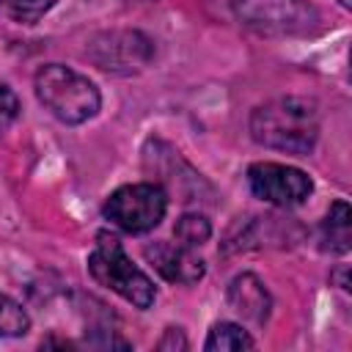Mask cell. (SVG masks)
<instances>
[{"label": "cell", "instance_id": "cell-1", "mask_svg": "<svg viewBox=\"0 0 352 352\" xmlns=\"http://www.w3.org/2000/svg\"><path fill=\"white\" fill-rule=\"evenodd\" d=\"M248 129L250 138L264 148L308 157L319 140V107L308 96H275L253 107Z\"/></svg>", "mask_w": 352, "mask_h": 352}, {"label": "cell", "instance_id": "cell-2", "mask_svg": "<svg viewBox=\"0 0 352 352\" xmlns=\"http://www.w3.org/2000/svg\"><path fill=\"white\" fill-rule=\"evenodd\" d=\"M33 88L38 102L66 126L91 121L102 107L99 88L85 74L63 63H44L33 77Z\"/></svg>", "mask_w": 352, "mask_h": 352}, {"label": "cell", "instance_id": "cell-3", "mask_svg": "<svg viewBox=\"0 0 352 352\" xmlns=\"http://www.w3.org/2000/svg\"><path fill=\"white\" fill-rule=\"evenodd\" d=\"M88 272L99 286L110 289L113 294H118L138 311L151 308L157 300L154 280L126 256L121 239L110 231L96 234L94 250L88 253Z\"/></svg>", "mask_w": 352, "mask_h": 352}, {"label": "cell", "instance_id": "cell-4", "mask_svg": "<svg viewBox=\"0 0 352 352\" xmlns=\"http://www.w3.org/2000/svg\"><path fill=\"white\" fill-rule=\"evenodd\" d=\"M234 19L267 38L311 36L322 25V14L311 0H231Z\"/></svg>", "mask_w": 352, "mask_h": 352}, {"label": "cell", "instance_id": "cell-5", "mask_svg": "<svg viewBox=\"0 0 352 352\" xmlns=\"http://www.w3.org/2000/svg\"><path fill=\"white\" fill-rule=\"evenodd\" d=\"M168 212V190L160 182H132L116 187L102 214L110 220V226L126 231V234H148L154 231Z\"/></svg>", "mask_w": 352, "mask_h": 352}, {"label": "cell", "instance_id": "cell-6", "mask_svg": "<svg viewBox=\"0 0 352 352\" xmlns=\"http://www.w3.org/2000/svg\"><path fill=\"white\" fill-rule=\"evenodd\" d=\"M248 187L258 201L278 209H292L311 198L314 179L286 162H253L248 168Z\"/></svg>", "mask_w": 352, "mask_h": 352}, {"label": "cell", "instance_id": "cell-7", "mask_svg": "<svg viewBox=\"0 0 352 352\" xmlns=\"http://www.w3.org/2000/svg\"><path fill=\"white\" fill-rule=\"evenodd\" d=\"M88 58L113 74H132L154 58V41L140 30H110L88 44Z\"/></svg>", "mask_w": 352, "mask_h": 352}, {"label": "cell", "instance_id": "cell-8", "mask_svg": "<svg viewBox=\"0 0 352 352\" xmlns=\"http://www.w3.org/2000/svg\"><path fill=\"white\" fill-rule=\"evenodd\" d=\"M146 261L170 283H182V286H192L206 275V264L204 258L195 253V248H187L182 242H151L143 248Z\"/></svg>", "mask_w": 352, "mask_h": 352}, {"label": "cell", "instance_id": "cell-9", "mask_svg": "<svg viewBox=\"0 0 352 352\" xmlns=\"http://www.w3.org/2000/svg\"><path fill=\"white\" fill-rule=\"evenodd\" d=\"M226 300L228 305L248 322L253 324H264L270 319L272 311V297L264 286V280L253 272H239L231 278L228 289H226Z\"/></svg>", "mask_w": 352, "mask_h": 352}, {"label": "cell", "instance_id": "cell-10", "mask_svg": "<svg viewBox=\"0 0 352 352\" xmlns=\"http://www.w3.org/2000/svg\"><path fill=\"white\" fill-rule=\"evenodd\" d=\"M319 242L324 253H338L344 256L352 242V214L346 201H333L327 214L322 217L319 226Z\"/></svg>", "mask_w": 352, "mask_h": 352}, {"label": "cell", "instance_id": "cell-11", "mask_svg": "<svg viewBox=\"0 0 352 352\" xmlns=\"http://www.w3.org/2000/svg\"><path fill=\"white\" fill-rule=\"evenodd\" d=\"M253 346H256L253 336L236 322H214L204 341L206 352H236V349H253Z\"/></svg>", "mask_w": 352, "mask_h": 352}, {"label": "cell", "instance_id": "cell-12", "mask_svg": "<svg viewBox=\"0 0 352 352\" xmlns=\"http://www.w3.org/2000/svg\"><path fill=\"white\" fill-rule=\"evenodd\" d=\"M173 236H176V242H182V245L198 250L204 242H209V236H212V223H209L204 214H198V212H184V214L176 220V226H173Z\"/></svg>", "mask_w": 352, "mask_h": 352}, {"label": "cell", "instance_id": "cell-13", "mask_svg": "<svg viewBox=\"0 0 352 352\" xmlns=\"http://www.w3.org/2000/svg\"><path fill=\"white\" fill-rule=\"evenodd\" d=\"M30 330V316L22 308V302H16L14 297L0 292V336L6 338H19Z\"/></svg>", "mask_w": 352, "mask_h": 352}, {"label": "cell", "instance_id": "cell-14", "mask_svg": "<svg viewBox=\"0 0 352 352\" xmlns=\"http://www.w3.org/2000/svg\"><path fill=\"white\" fill-rule=\"evenodd\" d=\"M58 0H8V16L19 25H36L38 19H44Z\"/></svg>", "mask_w": 352, "mask_h": 352}, {"label": "cell", "instance_id": "cell-15", "mask_svg": "<svg viewBox=\"0 0 352 352\" xmlns=\"http://www.w3.org/2000/svg\"><path fill=\"white\" fill-rule=\"evenodd\" d=\"M19 96L14 94V88L0 85V132H6L16 118H19Z\"/></svg>", "mask_w": 352, "mask_h": 352}, {"label": "cell", "instance_id": "cell-16", "mask_svg": "<svg viewBox=\"0 0 352 352\" xmlns=\"http://www.w3.org/2000/svg\"><path fill=\"white\" fill-rule=\"evenodd\" d=\"M190 344H187V338H184V330L182 327H168L165 330V336L157 341V349H187Z\"/></svg>", "mask_w": 352, "mask_h": 352}, {"label": "cell", "instance_id": "cell-17", "mask_svg": "<svg viewBox=\"0 0 352 352\" xmlns=\"http://www.w3.org/2000/svg\"><path fill=\"white\" fill-rule=\"evenodd\" d=\"M333 278H338V286H341L344 292H349V278H346V264H341V267H338V272H336Z\"/></svg>", "mask_w": 352, "mask_h": 352}, {"label": "cell", "instance_id": "cell-18", "mask_svg": "<svg viewBox=\"0 0 352 352\" xmlns=\"http://www.w3.org/2000/svg\"><path fill=\"white\" fill-rule=\"evenodd\" d=\"M338 3H341V8H346V11L352 8V0H338Z\"/></svg>", "mask_w": 352, "mask_h": 352}, {"label": "cell", "instance_id": "cell-19", "mask_svg": "<svg viewBox=\"0 0 352 352\" xmlns=\"http://www.w3.org/2000/svg\"><path fill=\"white\" fill-rule=\"evenodd\" d=\"M124 3H151V0H124Z\"/></svg>", "mask_w": 352, "mask_h": 352}, {"label": "cell", "instance_id": "cell-20", "mask_svg": "<svg viewBox=\"0 0 352 352\" xmlns=\"http://www.w3.org/2000/svg\"><path fill=\"white\" fill-rule=\"evenodd\" d=\"M8 6V0H0V8H6Z\"/></svg>", "mask_w": 352, "mask_h": 352}]
</instances>
